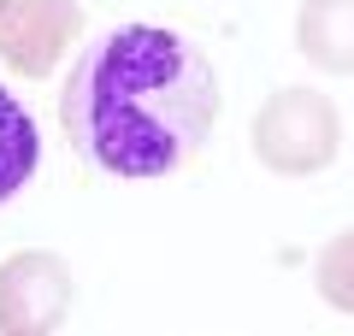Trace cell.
I'll list each match as a JSON object with an SVG mask.
<instances>
[{"label": "cell", "mask_w": 354, "mask_h": 336, "mask_svg": "<svg viewBox=\"0 0 354 336\" xmlns=\"http://www.w3.org/2000/svg\"><path fill=\"white\" fill-rule=\"evenodd\" d=\"M77 160L106 177H171L218 124V71L171 24H118L77 53L59 95Z\"/></svg>", "instance_id": "1"}, {"label": "cell", "mask_w": 354, "mask_h": 336, "mask_svg": "<svg viewBox=\"0 0 354 336\" xmlns=\"http://www.w3.org/2000/svg\"><path fill=\"white\" fill-rule=\"evenodd\" d=\"M342 118L319 88H278L254 112V160L278 177H313L337 160Z\"/></svg>", "instance_id": "2"}, {"label": "cell", "mask_w": 354, "mask_h": 336, "mask_svg": "<svg viewBox=\"0 0 354 336\" xmlns=\"http://www.w3.org/2000/svg\"><path fill=\"white\" fill-rule=\"evenodd\" d=\"M83 36V6L77 0H0V59L12 77H53L59 53L77 48Z\"/></svg>", "instance_id": "3"}, {"label": "cell", "mask_w": 354, "mask_h": 336, "mask_svg": "<svg viewBox=\"0 0 354 336\" xmlns=\"http://www.w3.org/2000/svg\"><path fill=\"white\" fill-rule=\"evenodd\" d=\"M71 312V265L53 254H12L0 265V336H53Z\"/></svg>", "instance_id": "4"}, {"label": "cell", "mask_w": 354, "mask_h": 336, "mask_svg": "<svg viewBox=\"0 0 354 336\" xmlns=\"http://www.w3.org/2000/svg\"><path fill=\"white\" fill-rule=\"evenodd\" d=\"M295 48L330 77H354V0H307L295 18Z\"/></svg>", "instance_id": "5"}, {"label": "cell", "mask_w": 354, "mask_h": 336, "mask_svg": "<svg viewBox=\"0 0 354 336\" xmlns=\"http://www.w3.org/2000/svg\"><path fill=\"white\" fill-rule=\"evenodd\" d=\"M36 160H41L36 118L24 112V100H12V88L0 83V207L36 177Z\"/></svg>", "instance_id": "6"}, {"label": "cell", "mask_w": 354, "mask_h": 336, "mask_svg": "<svg viewBox=\"0 0 354 336\" xmlns=\"http://www.w3.org/2000/svg\"><path fill=\"white\" fill-rule=\"evenodd\" d=\"M313 283H319V295H325V307L354 312V230H342V236L325 242V254H319V265H313Z\"/></svg>", "instance_id": "7"}]
</instances>
